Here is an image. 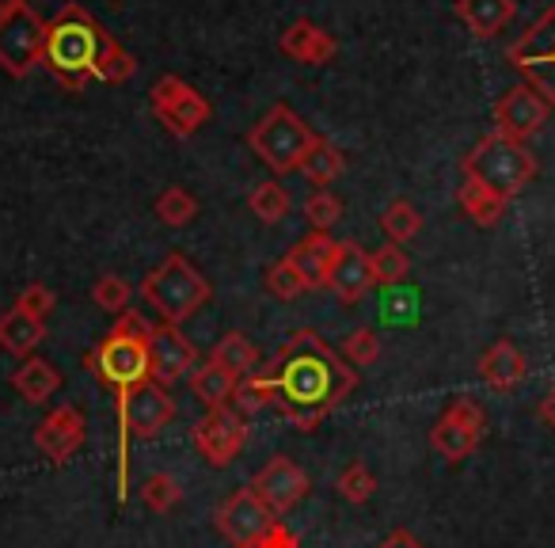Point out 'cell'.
I'll return each instance as SVG.
<instances>
[{"label": "cell", "mask_w": 555, "mask_h": 548, "mask_svg": "<svg viewBox=\"0 0 555 548\" xmlns=\"http://www.w3.org/2000/svg\"><path fill=\"white\" fill-rule=\"evenodd\" d=\"M274 388V408L294 431H317L358 388L354 366H347L312 328L289 335V343L262 366Z\"/></svg>", "instance_id": "obj_1"}, {"label": "cell", "mask_w": 555, "mask_h": 548, "mask_svg": "<svg viewBox=\"0 0 555 548\" xmlns=\"http://www.w3.org/2000/svg\"><path fill=\"white\" fill-rule=\"evenodd\" d=\"M103 47V27L88 16L80 4H65V12L47 24V47H42V62L50 65L62 85H69L73 92L92 80L95 58Z\"/></svg>", "instance_id": "obj_2"}, {"label": "cell", "mask_w": 555, "mask_h": 548, "mask_svg": "<svg viewBox=\"0 0 555 548\" xmlns=\"http://www.w3.org/2000/svg\"><path fill=\"white\" fill-rule=\"evenodd\" d=\"M537 176V156L514 138H502V133H487L476 141L468 156H464V179H476L499 199H514L525 191V183H532Z\"/></svg>", "instance_id": "obj_3"}, {"label": "cell", "mask_w": 555, "mask_h": 548, "mask_svg": "<svg viewBox=\"0 0 555 548\" xmlns=\"http://www.w3.org/2000/svg\"><path fill=\"white\" fill-rule=\"evenodd\" d=\"M141 297H145V302L153 305L168 324L179 328L183 320H191L194 313L209 302V282L202 279L198 267H194L186 255L171 252L160 267L145 275V282H141Z\"/></svg>", "instance_id": "obj_4"}, {"label": "cell", "mask_w": 555, "mask_h": 548, "mask_svg": "<svg viewBox=\"0 0 555 548\" xmlns=\"http://www.w3.org/2000/svg\"><path fill=\"white\" fill-rule=\"evenodd\" d=\"M247 145H251V153L259 156L267 168H274L278 176H286V171H301L305 156L317 145V133L309 130V123H305L294 107L278 103V107H270L267 115L251 126Z\"/></svg>", "instance_id": "obj_5"}, {"label": "cell", "mask_w": 555, "mask_h": 548, "mask_svg": "<svg viewBox=\"0 0 555 548\" xmlns=\"http://www.w3.org/2000/svg\"><path fill=\"white\" fill-rule=\"evenodd\" d=\"M506 62L525 77V85L537 88L555 107V0L544 9V16L506 47Z\"/></svg>", "instance_id": "obj_6"}, {"label": "cell", "mask_w": 555, "mask_h": 548, "mask_svg": "<svg viewBox=\"0 0 555 548\" xmlns=\"http://www.w3.org/2000/svg\"><path fill=\"white\" fill-rule=\"evenodd\" d=\"M171 419H176V400L156 381H141V385L118 393V423H122V472H118V484H122V499H126V434L130 438H156Z\"/></svg>", "instance_id": "obj_7"}, {"label": "cell", "mask_w": 555, "mask_h": 548, "mask_svg": "<svg viewBox=\"0 0 555 548\" xmlns=\"http://www.w3.org/2000/svg\"><path fill=\"white\" fill-rule=\"evenodd\" d=\"M47 47V20L35 16V9H20L12 16H0V69L24 80L42 62Z\"/></svg>", "instance_id": "obj_8"}, {"label": "cell", "mask_w": 555, "mask_h": 548, "mask_svg": "<svg viewBox=\"0 0 555 548\" xmlns=\"http://www.w3.org/2000/svg\"><path fill=\"white\" fill-rule=\"evenodd\" d=\"M88 366L100 373L103 385L126 393V388L149 381V347L138 340H126V335L111 332L107 340L95 347V355L88 358Z\"/></svg>", "instance_id": "obj_9"}, {"label": "cell", "mask_w": 555, "mask_h": 548, "mask_svg": "<svg viewBox=\"0 0 555 548\" xmlns=\"http://www.w3.org/2000/svg\"><path fill=\"white\" fill-rule=\"evenodd\" d=\"M483 442V411L476 400H453L446 408V416L434 423L430 446L438 449L446 461H464L476 454V446Z\"/></svg>", "instance_id": "obj_10"}, {"label": "cell", "mask_w": 555, "mask_h": 548, "mask_svg": "<svg viewBox=\"0 0 555 548\" xmlns=\"http://www.w3.org/2000/svg\"><path fill=\"white\" fill-rule=\"evenodd\" d=\"M153 111L164 118V126H168L176 138H191V133H198L202 126H206V118H209V103L179 77H160V80H156Z\"/></svg>", "instance_id": "obj_11"}, {"label": "cell", "mask_w": 555, "mask_h": 548, "mask_svg": "<svg viewBox=\"0 0 555 548\" xmlns=\"http://www.w3.org/2000/svg\"><path fill=\"white\" fill-rule=\"evenodd\" d=\"M214 522L236 548H251V545H259L270 530H274L278 518L270 514L267 502H262L251 487H244V492H236L221 510H217Z\"/></svg>", "instance_id": "obj_12"}, {"label": "cell", "mask_w": 555, "mask_h": 548, "mask_svg": "<svg viewBox=\"0 0 555 548\" xmlns=\"http://www.w3.org/2000/svg\"><path fill=\"white\" fill-rule=\"evenodd\" d=\"M547 118H552V103H547L544 95H540L537 88H529V85L509 88V92L494 103V126H499L494 133L521 141V145L532 138V133L544 130Z\"/></svg>", "instance_id": "obj_13"}, {"label": "cell", "mask_w": 555, "mask_h": 548, "mask_svg": "<svg viewBox=\"0 0 555 548\" xmlns=\"http://www.w3.org/2000/svg\"><path fill=\"white\" fill-rule=\"evenodd\" d=\"M251 492L267 502L270 514L282 518L309 495V472H305L301 464L289 461V457H274V461H267L259 472H255Z\"/></svg>", "instance_id": "obj_14"}, {"label": "cell", "mask_w": 555, "mask_h": 548, "mask_svg": "<svg viewBox=\"0 0 555 548\" xmlns=\"http://www.w3.org/2000/svg\"><path fill=\"white\" fill-rule=\"evenodd\" d=\"M244 442H247L244 416H236L232 408H214L194 423V446L217 469L232 464V457L244 449Z\"/></svg>", "instance_id": "obj_15"}, {"label": "cell", "mask_w": 555, "mask_h": 548, "mask_svg": "<svg viewBox=\"0 0 555 548\" xmlns=\"http://www.w3.org/2000/svg\"><path fill=\"white\" fill-rule=\"evenodd\" d=\"M145 347H149V381H156L164 388L176 385L179 378H186V370L198 366V351H194V343L176 324L156 328Z\"/></svg>", "instance_id": "obj_16"}, {"label": "cell", "mask_w": 555, "mask_h": 548, "mask_svg": "<svg viewBox=\"0 0 555 548\" xmlns=\"http://www.w3.org/2000/svg\"><path fill=\"white\" fill-rule=\"evenodd\" d=\"M373 286H377V279H373L370 255H365L354 240H343L332 259V270H327V290H332L339 302L354 305V302H362Z\"/></svg>", "instance_id": "obj_17"}, {"label": "cell", "mask_w": 555, "mask_h": 548, "mask_svg": "<svg viewBox=\"0 0 555 548\" xmlns=\"http://www.w3.org/2000/svg\"><path fill=\"white\" fill-rule=\"evenodd\" d=\"M35 446L42 449V457H50L54 464L69 461L80 446H85V416H80L73 404L54 408L35 431Z\"/></svg>", "instance_id": "obj_18"}, {"label": "cell", "mask_w": 555, "mask_h": 548, "mask_svg": "<svg viewBox=\"0 0 555 548\" xmlns=\"http://www.w3.org/2000/svg\"><path fill=\"white\" fill-rule=\"evenodd\" d=\"M335 252H339V240H332L327 232H309V237L289 247L286 263L301 275L305 286L320 290V286H327V270H332Z\"/></svg>", "instance_id": "obj_19"}, {"label": "cell", "mask_w": 555, "mask_h": 548, "mask_svg": "<svg viewBox=\"0 0 555 548\" xmlns=\"http://www.w3.org/2000/svg\"><path fill=\"white\" fill-rule=\"evenodd\" d=\"M282 54H289L294 62H305V65H324L339 54V42H335L324 27L309 24V20H297V24L282 35Z\"/></svg>", "instance_id": "obj_20"}, {"label": "cell", "mask_w": 555, "mask_h": 548, "mask_svg": "<svg viewBox=\"0 0 555 548\" xmlns=\"http://www.w3.org/2000/svg\"><path fill=\"white\" fill-rule=\"evenodd\" d=\"M525 370H529V366H525V355L509 340H499L483 358H479V373H483L487 385L499 388V393H509V388L521 385Z\"/></svg>", "instance_id": "obj_21"}, {"label": "cell", "mask_w": 555, "mask_h": 548, "mask_svg": "<svg viewBox=\"0 0 555 548\" xmlns=\"http://www.w3.org/2000/svg\"><path fill=\"white\" fill-rule=\"evenodd\" d=\"M456 16L476 39H491L514 20V0H456Z\"/></svg>", "instance_id": "obj_22"}, {"label": "cell", "mask_w": 555, "mask_h": 548, "mask_svg": "<svg viewBox=\"0 0 555 548\" xmlns=\"http://www.w3.org/2000/svg\"><path fill=\"white\" fill-rule=\"evenodd\" d=\"M42 340H47V320H35L20 309L4 313V320H0V347L9 351V355L27 358Z\"/></svg>", "instance_id": "obj_23"}, {"label": "cell", "mask_w": 555, "mask_h": 548, "mask_svg": "<svg viewBox=\"0 0 555 548\" xmlns=\"http://www.w3.org/2000/svg\"><path fill=\"white\" fill-rule=\"evenodd\" d=\"M236 385H240V378H232V373L224 370V366H217V362H206V366H198V370L191 373V388H194V396L206 404V411L229 408Z\"/></svg>", "instance_id": "obj_24"}, {"label": "cell", "mask_w": 555, "mask_h": 548, "mask_svg": "<svg viewBox=\"0 0 555 548\" xmlns=\"http://www.w3.org/2000/svg\"><path fill=\"white\" fill-rule=\"evenodd\" d=\"M12 385H16V393L24 396L27 404H42L57 393L62 378H57L54 362H47V358H27L16 370V378H12Z\"/></svg>", "instance_id": "obj_25"}, {"label": "cell", "mask_w": 555, "mask_h": 548, "mask_svg": "<svg viewBox=\"0 0 555 548\" xmlns=\"http://www.w3.org/2000/svg\"><path fill=\"white\" fill-rule=\"evenodd\" d=\"M209 362L224 366V370H229L232 378H251V373L259 370V351H255V343L247 340V335L229 332V335H224V340L214 347Z\"/></svg>", "instance_id": "obj_26"}, {"label": "cell", "mask_w": 555, "mask_h": 548, "mask_svg": "<svg viewBox=\"0 0 555 548\" xmlns=\"http://www.w3.org/2000/svg\"><path fill=\"white\" fill-rule=\"evenodd\" d=\"M456 199H461V209H464V214H468L476 225H483V229L499 225V217L506 214V199L491 194L483 183H476V179H464L461 191H456Z\"/></svg>", "instance_id": "obj_27"}, {"label": "cell", "mask_w": 555, "mask_h": 548, "mask_svg": "<svg viewBox=\"0 0 555 548\" xmlns=\"http://www.w3.org/2000/svg\"><path fill=\"white\" fill-rule=\"evenodd\" d=\"M301 171L309 176V183L327 187V183H335V179H339L343 171H347V156H343V153H339V145H332L327 138H317L312 153L305 156Z\"/></svg>", "instance_id": "obj_28"}, {"label": "cell", "mask_w": 555, "mask_h": 548, "mask_svg": "<svg viewBox=\"0 0 555 548\" xmlns=\"http://www.w3.org/2000/svg\"><path fill=\"white\" fill-rule=\"evenodd\" d=\"M133 73H138V62H133V54H126V50L118 47V42L111 39L107 31H103V47H100V58H95L92 77L103 80V85H126Z\"/></svg>", "instance_id": "obj_29"}, {"label": "cell", "mask_w": 555, "mask_h": 548, "mask_svg": "<svg viewBox=\"0 0 555 548\" xmlns=\"http://www.w3.org/2000/svg\"><path fill=\"white\" fill-rule=\"evenodd\" d=\"M380 229H385V237L392 240V244H408V240L418 237V229H423V214L415 209V202L392 199L385 206V214H380Z\"/></svg>", "instance_id": "obj_30"}, {"label": "cell", "mask_w": 555, "mask_h": 548, "mask_svg": "<svg viewBox=\"0 0 555 548\" xmlns=\"http://www.w3.org/2000/svg\"><path fill=\"white\" fill-rule=\"evenodd\" d=\"M262 408H274V388H270V381H267V370L259 366L251 378H240L236 393H232V411L247 419Z\"/></svg>", "instance_id": "obj_31"}, {"label": "cell", "mask_w": 555, "mask_h": 548, "mask_svg": "<svg viewBox=\"0 0 555 548\" xmlns=\"http://www.w3.org/2000/svg\"><path fill=\"white\" fill-rule=\"evenodd\" d=\"M156 214H160V221L171 225V229H183V225H191L194 214H198V202H194V194H186L183 187H168V191H160V199H156Z\"/></svg>", "instance_id": "obj_32"}, {"label": "cell", "mask_w": 555, "mask_h": 548, "mask_svg": "<svg viewBox=\"0 0 555 548\" xmlns=\"http://www.w3.org/2000/svg\"><path fill=\"white\" fill-rule=\"evenodd\" d=\"M370 263H373V279H377L380 286H400V282L408 279V270H411V259L403 255L400 244L377 247V252L370 255Z\"/></svg>", "instance_id": "obj_33"}, {"label": "cell", "mask_w": 555, "mask_h": 548, "mask_svg": "<svg viewBox=\"0 0 555 548\" xmlns=\"http://www.w3.org/2000/svg\"><path fill=\"white\" fill-rule=\"evenodd\" d=\"M179 495H183V487H179V480L171 476V472H153V476H145V484H141V502H145L149 510H156V514H168L179 502Z\"/></svg>", "instance_id": "obj_34"}, {"label": "cell", "mask_w": 555, "mask_h": 548, "mask_svg": "<svg viewBox=\"0 0 555 548\" xmlns=\"http://www.w3.org/2000/svg\"><path fill=\"white\" fill-rule=\"evenodd\" d=\"M251 214L267 225H278L289 214V191L282 183H259L251 191Z\"/></svg>", "instance_id": "obj_35"}, {"label": "cell", "mask_w": 555, "mask_h": 548, "mask_svg": "<svg viewBox=\"0 0 555 548\" xmlns=\"http://www.w3.org/2000/svg\"><path fill=\"white\" fill-rule=\"evenodd\" d=\"M305 279L297 275L294 267H289L286 259L282 263H270L267 267V294L270 297H278V302H294V297H301L305 294Z\"/></svg>", "instance_id": "obj_36"}, {"label": "cell", "mask_w": 555, "mask_h": 548, "mask_svg": "<svg viewBox=\"0 0 555 548\" xmlns=\"http://www.w3.org/2000/svg\"><path fill=\"white\" fill-rule=\"evenodd\" d=\"M130 297H133L130 282L118 279V275H103V279L92 286V302L100 305V309H107V313H118V317L130 309Z\"/></svg>", "instance_id": "obj_37"}, {"label": "cell", "mask_w": 555, "mask_h": 548, "mask_svg": "<svg viewBox=\"0 0 555 548\" xmlns=\"http://www.w3.org/2000/svg\"><path fill=\"white\" fill-rule=\"evenodd\" d=\"M339 492H343V499H350V502H370L373 492H377V476H373L362 461H354V464H347V469H343Z\"/></svg>", "instance_id": "obj_38"}, {"label": "cell", "mask_w": 555, "mask_h": 548, "mask_svg": "<svg viewBox=\"0 0 555 548\" xmlns=\"http://www.w3.org/2000/svg\"><path fill=\"white\" fill-rule=\"evenodd\" d=\"M305 217H309V225L317 232H327L343 217V202L335 199V194L320 191V194H312V199L305 202Z\"/></svg>", "instance_id": "obj_39"}, {"label": "cell", "mask_w": 555, "mask_h": 548, "mask_svg": "<svg viewBox=\"0 0 555 548\" xmlns=\"http://www.w3.org/2000/svg\"><path fill=\"white\" fill-rule=\"evenodd\" d=\"M54 305H57L54 290L42 286V282H35V286H27L24 294L16 297V309H20V313H27V317H35V320H47L50 313H54Z\"/></svg>", "instance_id": "obj_40"}, {"label": "cell", "mask_w": 555, "mask_h": 548, "mask_svg": "<svg viewBox=\"0 0 555 548\" xmlns=\"http://www.w3.org/2000/svg\"><path fill=\"white\" fill-rule=\"evenodd\" d=\"M347 358L354 366H373L380 358V340L377 332H370V328H358V332H350L347 340Z\"/></svg>", "instance_id": "obj_41"}, {"label": "cell", "mask_w": 555, "mask_h": 548, "mask_svg": "<svg viewBox=\"0 0 555 548\" xmlns=\"http://www.w3.org/2000/svg\"><path fill=\"white\" fill-rule=\"evenodd\" d=\"M111 332L115 335H126V340H138V343H149V335L156 332L153 324H149L145 317H141V313H133V309H126L122 313V320H118L115 328H111Z\"/></svg>", "instance_id": "obj_42"}, {"label": "cell", "mask_w": 555, "mask_h": 548, "mask_svg": "<svg viewBox=\"0 0 555 548\" xmlns=\"http://www.w3.org/2000/svg\"><path fill=\"white\" fill-rule=\"evenodd\" d=\"M380 548H423V540H418L415 533H408V530H396V533H388V537L380 540Z\"/></svg>", "instance_id": "obj_43"}, {"label": "cell", "mask_w": 555, "mask_h": 548, "mask_svg": "<svg viewBox=\"0 0 555 548\" xmlns=\"http://www.w3.org/2000/svg\"><path fill=\"white\" fill-rule=\"evenodd\" d=\"M540 423L552 426V431H555V385L547 388L544 400H540Z\"/></svg>", "instance_id": "obj_44"}, {"label": "cell", "mask_w": 555, "mask_h": 548, "mask_svg": "<svg viewBox=\"0 0 555 548\" xmlns=\"http://www.w3.org/2000/svg\"><path fill=\"white\" fill-rule=\"evenodd\" d=\"M20 9H27V0H0V16H12Z\"/></svg>", "instance_id": "obj_45"}, {"label": "cell", "mask_w": 555, "mask_h": 548, "mask_svg": "<svg viewBox=\"0 0 555 548\" xmlns=\"http://www.w3.org/2000/svg\"><path fill=\"white\" fill-rule=\"evenodd\" d=\"M251 548H262V545H251Z\"/></svg>", "instance_id": "obj_46"}]
</instances>
